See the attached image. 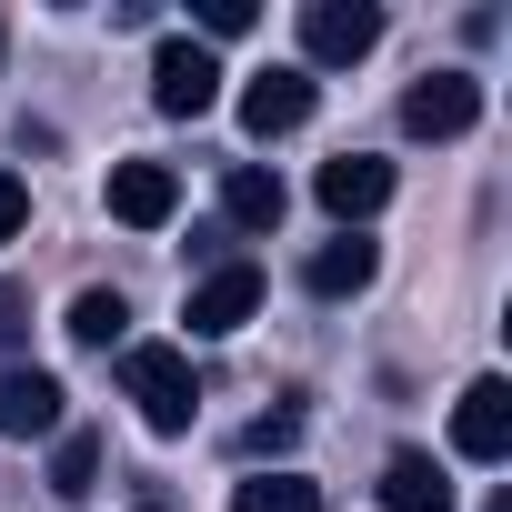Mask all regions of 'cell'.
I'll return each instance as SVG.
<instances>
[{"label":"cell","mask_w":512,"mask_h":512,"mask_svg":"<svg viewBox=\"0 0 512 512\" xmlns=\"http://www.w3.org/2000/svg\"><path fill=\"white\" fill-rule=\"evenodd\" d=\"M121 392L141 402V422H151V432H191V412H201L191 352H171V342H131V352H121Z\"/></svg>","instance_id":"cell-1"},{"label":"cell","mask_w":512,"mask_h":512,"mask_svg":"<svg viewBox=\"0 0 512 512\" xmlns=\"http://www.w3.org/2000/svg\"><path fill=\"white\" fill-rule=\"evenodd\" d=\"M382 51V11L372 0H302V71H352Z\"/></svg>","instance_id":"cell-2"},{"label":"cell","mask_w":512,"mask_h":512,"mask_svg":"<svg viewBox=\"0 0 512 512\" xmlns=\"http://www.w3.org/2000/svg\"><path fill=\"white\" fill-rule=\"evenodd\" d=\"M211 101H221V61H211L201 41H161V51H151V111L201 121Z\"/></svg>","instance_id":"cell-3"},{"label":"cell","mask_w":512,"mask_h":512,"mask_svg":"<svg viewBox=\"0 0 512 512\" xmlns=\"http://www.w3.org/2000/svg\"><path fill=\"white\" fill-rule=\"evenodd\" d=\"M472 121H482V81L472 71H432V81L402 91V131L412 141H462Z\"/></svg>","instance_id":"cell-4"},{"label":"cell","mask_w":512,"mask_h":512,"mask_svg":"<svg viewBox=\"0 0 512 512\" xmlns=\"http://www.w3.org/2000/svg\"><path fill=\"white\" fill-rule=\"evenodd\" d=\"M251 312H262V272H251V262H211V272L191 282V302H181V322H191L201 342H221V332H241Z\"/></svg>","instance_id":"cell-5"},{"label":"cell","mask_w":512,"mask_h":512,"mask_svg":"<svg viewBox=\"0 0 512 512\" xmlns=\"http://www.w3.org/2000/svg\"><path fill=\"white\" fill-rule=\"evenodd\" d=\"M302 121H312V71H302V61L251 71V91H241V131H251V141H282V131H302Z\"/></svg>","instance_id":"cell-6"},{"label":"cell","mask_w":512,"mask_h":512,"mask_svg":"<svg viewBox=\"0 0 512 512\" xmlns=\"http://www.w3.org/2000/svg\"><path fill=\"white\" fill-rule=\"evenodd\" d=\"M452 452H462V462H502V452H512V382H502V372H482V382L452 402Z\"/></svg>","instance_id":"cell-7"},{"label":"cell","mask_w":512,"mask_h":512,"mask_svg":"<svg viewBox=\"0 0 512 512\" xmlns=\"http://www.w3.org/2000/svg\"><path fill=\"white\" fill-rule=\"evenodd\" d=\"M61 382L41 372V362H11L0 372V442H31V432H61Z\"/></svg>","instance_id":"cell-8"},{"label":"cell","mask_w":512,"mask_h":512,"mask_svg":"<svg viewBox=\"0 0 512 512\" xmlns=\"http://www.w3.org/2000/svg\"><path fill=\"white\" fill-rule=\"evenodd\" d=\"M322 211L332 221H372L382 201H392V161H372V151H342V161H322Z\"/></svg>","instance_id":"cell-9"},{"label":"cell","mask_w":512,"mask_h":512,"mask_svg":"<svg viewBox=\"0 0 512 512\" xmlns=\"http://www.w3.org/2000/svg\"><path fill=\"white\" fill-rule=\"evenodd\" d=\"M181 211V181H171V161H121L111 171V221H131V231H161Z\"/></svg>","instance_id":"cell-10"},{"label":"cell","mask_w":512,"mask_h":512,"mask_svg":"<svg viewBox=\"0 0 512 512\" xmlns=\"http://www.w3.org/2000/svg\"><path fill=\"white\" fill-rule=\"evenodd\" d=\"M221 211H231V231H282L292 191H282V171H262V161H231V171H221Z\"/></svg>","instance_id":"cell-11"},{"label":"cell","mask_w":512,"mask_h":512,"mask_svg":"<svg viewBox=\"0 0 512 512\" xmlns=\"http://www.w3.org/2000/svg\"><path fill=\"white\" fill-rule=\"evenodd\" d=\"M372 272H382V251H372L362 231H342V241H322L312 262H302V282H312L322 302H352V292H372Z\"/></svg>","instance_id":"cell-12"},{"label":"cell","mask_w":512,"mask_h":512,"mask_svg":"<svg viewBox=\"0 0 512 512\" xmlns=\"http://www.w3.org/2000/svg\"><path fill=\"white\" fill-rule=\"evenodd\" d=\"M382 512H452V482L432 452H392L382 462Z\"/></svg>","instance_id":"cell-13"},{"label":"cell","mask_w":512,"mask_h":512,"mask_svg":"<svg viewBox=\"0 0 512 512\" xmlns=\"http://www.w3.org/2000/svg\"><path fill=\"white\" fill-rule=\"evenodd\" d=\"M231 512H322V482H302V472H251V482H231Z\"/></svg>","instance_id":"cell-14"},{"label":"cell","mask_w":512,"mask_h":512,"mask_svg":"<svg viewBox=\"0 0 512 512\" xmlns=\"http://www.w3.org/2000/svg\"><path fill=\"white\" fill-rule=\"evenodd\" d=\"M61 332H71V342H81V352H111V342H121V332H131V302H121V292H81V302H71V322H61Z\"/></svg>","instance_id":"cell-15"},{"label":"cell","mask_w":512,"mask_h":512,"mask_svg":"<svg viewBox=\"0 0 512 512\" xmlns=\"http://www.w3.org/2000/svg\"><path fill=\"white\" fill-rule=\"evenodd\" d=\"M91 482H101V432H61V452H51V492L81 502Z\"/></svg>","instance_id":"cell-16"},{"label":"cell","mask_w":512,"mask_h":512,"mask_svg":"<svg viewBox=\"0 0 512 512\" xmlns=\"http://www.w3.org/2000/svg\"><path fill=\"white\" fill-rule=\"evenodd\" d=\"M292 442H302V412H262V422L241 432V452H251V462H282Z\"/></svg>","instance_id":"cell-17"},{"label":"cell","mask_w":512,"mask_h":512,"mask_svg":"<svg viewBox=\"0 0 512 512\" xmlns=\"http://www.w3.org/2000/svg\"><path fill=\"white\" fill-rule=\"evenodd\" d=\"M21 342H31V282H0V372H11Z\"/></svg>","instance_id":"cell-18"},{"label":"cell","mask_w":512,"mask_h":512,"mask_svg":"<svg viewBox=\"0 0 512 512\" xmlns=\"http://www.w3.org/2000/svg\"><path fill=\"white\" fill-rule=\"evenodd\" d=\"M251 21H262V11H251V0H201V31H211V41H241Z\"/></svg>","instance_id":"cell-19"},{"label":"cell","mask_w":512,"mask_h":512,"mask_svg":"<svg viewBox=\"0 0 512 512\" xmlns=\"http://www.w3.org/2000/svg\"><path fill=\"white\" fill-rule=\"evenodd\" d=\"M21 221H31V181L0 171V241H21Z\"/></svg>","instance_id":"cell-20"},{"label":"cell","mask_w":512,"mask_h":512,"mask_svg":"<svg viewBox=\"0 0 512 512\" xmlns=\"http://www.w3.org/2000/svg\"><path fill=\"white\" fill-rule=\"evenodd\" d=\"M482 512H512V492H492V502H482Z\"/></svg>","instance_id":"cell-21"},{"label":"cell","mask_w":512,"mask_h":512,"mask_svg":"<svg viewBox=\"0 0 512 512\" xmlns=\"http://www.w3.org/2000/svg\"><path fill=\"white\" fill-rule=\"evenodd\" d=\"M141 512H161V502H141Z\"/></svg>","instance_id":"cell-22"}]
</instances>
